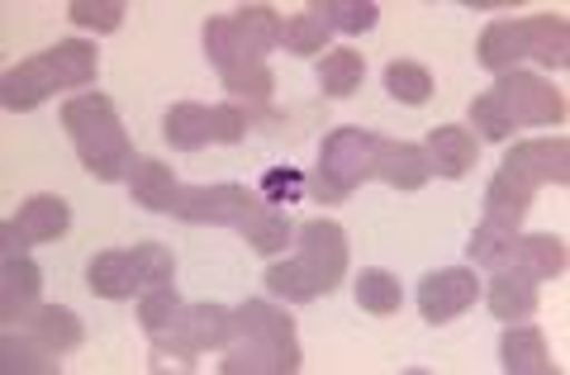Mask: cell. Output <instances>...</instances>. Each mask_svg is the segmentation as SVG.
I'll return each instance as SVG.
<instances>
[{
	"mask_svg": "<svg viewBox=\"0 0 570 375\" xmlns=\"http://www.w3.org/2000/svg\"><path fill=\"white\" fill-rule=\"evenodd\" d=\"M181 309H186V299L176 295V280L171 285H153V290L138 295V324L148 333H163Z\"/></svg>",
	"mask_w": 570,
	"mask_h": 375,
	"instance_id": "cell-32",
	"label": "cell"
},
{
	"mask_svg": "<svg viewBox=\"0 0 570 375\" xmlns=\"http://www.w3.org/2000/svg\"><path fill=\"white\" fill-rule=\"evenodd\" d=\"M471 129H475V138H485V142H504L509 134H513V124L504 119V110L490 100V96H475L471 100Z\"/></svg>",
	"mask_w": 570,
	"mask_h": 375,
	"instance_id": "cell-36",
	"label": "cell"
},
{
	"mask_svg": "<svg viewBox=\"0 0 570 375\" xmlns=\"http://www.w3.org/2000/svg\"><path fill=\"white\" fill-rule=\"evenodd\" d=\"M376 152H381V134L371 129H333L318 148V167L309 176V195L318 205H343L347 195L376 176Z\"/></svg>",
	"mask_w": 570,
	"mask_h": 375,
	"instance_id": "cell-6",
	"label": "cell"
},
{
	"mask_svg": "<svg viewBox=\"0 0 570 375\" xmlns=\"http://www.w3.org/2000/svg\"><path fill=\"white\" fill-rule=\"evenodd\" d=\"M347 234L333 219H309L295 228V257L266 266V290L285 305H309L318 295H333L347 276Z\"/></svg>",
	"mask_w": 570,
	"mask_h": 375,
	"instance_id": "cell-1",
	"label": "cell"
},
{
	"mask_svg": "<svg viewBox=\"0 0 570 375\" xmlns=\"http://www.w3.org/2000/svg\"><path fill=\"white\" fill-rule=\"evenodd\" d=\"M528 58L551 71L570 62V24L561 14H528Z\"/></svg>",
	"mask_w": 570,
	"mask_h": 375,
	"instance_id": "cell-24",
	"label": "cell"
},
{
	"mask_svg": "<svg viewBox=\"0 0 570 375\" xmlns=\"http://www.w3.org/2000/svg\"><path fill=\"white\" fill-rule=\"evenodd\" d=\"M224 91L234 100H247V105H262L266 96H272V67L266 62H253V67H238V71H224Z\"/></svg>",
	"mask_w": 570,
	"mask_h": 375,
	"instance_id": "cell-33",
	"label": "cell"
},
{
	"mask_svg": "<svg viewBox=\"0 0 570 375\" xmlns=\"http://www.w3.org/2000/svg\"><path fill=\"white\" fill-rule=\"evenodd\" d=\"M257 195L266 205H291V200H299V195H309V176H299L295 167H272L262 176Z\"/></svg>",
	"mask_w": 570,
	"mask_h": 375,
	"instance_id": "cell-35",
	"label": "cell"
},
{
	"mask_svg": "<svg viewBox=\"0 0 570 375\" xmlns=\"http://www.w3.org/2000/svg\"><path fill=\"white\" fill-rule=\"evenodd\" d=\"M485 299H490V314L499 318V324H528V318L538 314V280H528L519 272H509V266H499Z\"/></svg>",
	"mask_w": 570,
	"mask_h": 375,
	"instance_id": "cell-18",
	"label": "cell"
},
{
	"mask_svg": "<svg viewBox=\"0 0 570 375\" xmlns=\"http://www.w3.org/2000/svg\"><path fill=\"white\" fill-rule=\"evenodd\" d=\"M485 96L499 105V110H504V119L513 124V129H519V124L551 129V124L566 119V96L557 91V86L542 81V77H528V71H519V67L499 71Z\"/></svg>",
	"mask_w": 570,
	"mask_h": 375,
	"instance_id": "cell-8",
	"label": "cell"
},
{
	"mask_svg": "<svg viewBox=\"0 0 570 375\" xmlns=\"http://www.w3.org/2000/svg\"><path fill=\"white\" fill-rule=\"evenodd\" d=\"M480 62L490 71H509L528 58V20H494L485 33H480Z\"/></svg>",
	"mask_w": 570,
	"mask_h": 375,
	"instance_id": "cell-22",
	"label": "cell"
},
{
	"mask_svg": "<svg viewBox=\"0 0 570 375\" xmlns=\"http://www.w3.org/2000/svg\"><path fill=\"white\" fill-rule=\"evenodd\" d=\"M29 328H33V337L39 343H48L58 356H67V352H77L81 343H86V324L71 309H62V305H39L29 314Z\"/></svg>",
	"mask_w": 570,
	"mask_h": 375,
	"instance_id": "cell-26",
	"label": "cell"
},
{
	"mask_svg": "<svg viewBox=\"0 0 570 375\" xmlns=\"http://www.w3.org/2000/svg\"><path fill=\"white\" fill-rule=\"evenodd\" d=\"M385 91L395 96L400 105H428L433 100V71L423 62H390L385 67Z\"/></svg>",
	"mask_w": 570,
	"mask_h": 375,
	"instance_id": "cell-28",
	"label": "cell"
},
{
	"mask_svg": "<svg viewBox=\"0 0 570 375\" xmlns=\"http://www.w3.org/2000/svg\"><path fill=\"white\" fill-rule=\"evenodd\" d=\"M62 129L71 134L81 152V167L96 176V181H129L134 171V138L124 134L115 100L105 91H86L77 100L62 105Z\"/></svg>",
	"mask_w": 570,
	"mask_h": 375,
	"instance_id": "cell-4",
	"label": "cell"
},
{
	"mask_svg": "<svg viewBox=\"0 0 570 375\" xmlns=\"http://www.w3.org/2000/svg\"><path fill=\"white\" fill-rule=\"evenodd\" d=\"M324 14V24L337 29V33H371L381 20V10L371 6V0H318V6H309Z\"/></svg>",
	"mask_w": 570,
	"mask_h": 375,
	"instance_id": "cell-29",
	"label": "cell"
},
{
	"mask_svg": "<svg viewBox=\"0 0 570 375\" xmlns=\"http://www.w3.org/2000/svg\"><path fill=\"white\" fill-rule=\"evenodd\" d=\"M532 195H538V186L523 181L519 171L499 167L494 181L485 186V214H480V224H490V228H499V234L519 238V228H523L528 209H532Z\"/></svg>",
	"mask_w": 570,
	"mask_h": 375,
	"instance_id": "cell-11",
	"label": "cell"
},
{
	"mask_svg": "<svg viewBox=\"0 0 570 375\" xmlns=\"http://www.w3.org/2000/svg\"><path fill=\"white\" fill-rule=\"evenodd\" d=\"M475 299H480V276L471 266H452V272H433L419 280V314H423V324H433V328L461 318Z\"/></svg>",
	"mask_w": 570,
	"mask_h": 375,
	"instance_id": "cell-10",
	"label": "cell"
},
{
	"mask_svg": "<svg viewBox=\"0 0 570 375\" xmlns=\"http://www.w3.org/2000/svg\"><path fill=\"white\" fill-rule=\"evenodd\" d=\"M509 272H519L528 280H557L566 276V238L557 234H519L509 243V257H504Z\"/></svg>",
	"mask_w": 570,
	"mask_h": 375,
	"instance_id": "cell-17",
	"label": "cell"
},
{
	"mask_svg": "<svg viewBox=\"0 0 570 375\" xmlns=\"http://www.w3.org/2000/svg\"><path fill=\"white\" fill-rule=\"evenodd\" d=\"M67 20L77 24V29H91V33H115L124 24V6L119 0H77V6L67 10Z\"/></svg>",
	"mask_w": 570,
	"mask_h": 375,
	"instance_id": "cell-34",
	"label": "cell"
},
{
	"mask_svg": "<svg viewBox=\"0 0 570 375\" xmlns=\"http://www.w3.org/2000/svg\"><path fill=\"white\" fill-rule=\"evenodd\" d=\"M328 24H324V14L318 10H305V14H291L285 20V52H295V58H318L324 52V43H328Z\"/></svg>",
	"mask_w": 570,
	"mask_h": 375,
	"instance_id": "cell-31",
	"label": "cell"
},
{
	"mask_svg": "<svg viewBox=\"0 0 570 375\" xmlns=\"http://www.w3.org/2000/svg\"><path fill=\"white\" fill-rule=\"evenodd\" d=\"M228 328H234V314L224 305H214V299H200V305H186L163 333H153V343H157V352H171V356H181L186 366H195L200 352L228 347Z\"/></svg>",
	"mask_w": 570,
	"mask_h": 375,
	"instance_id": "cell-9",
	"label": "cell"
},
{
	"mask_svg": "<svg viewBox=\"0 0 570 375\" xmlns=\"http://www.w3.org/2000/svg\"><path fill=\"white\" fill-rule=\"evenodd\" d=\"M129 195H134V205L142 209H153V214H171L176 200H181V181L171 176L167 162H153V157H138L134 171H129Z\"/></svg>",
	"mask_w": 570,
	"mask_h": 375,
	"instance_id": "cell-20",
	"label": "cell"
},
{
	"mask_svg": "<svg viewBox=\"0 0 570 375\" xmlns=\"http://www.w3.org/2000/svg\"><path fill=\"white\" fill-rule=\"evenodd\" d=\"M376 176L395 190H423L428 186V157L419 142H404V138H381V152H376Z\"/></svg>",
	"mask_w": 570,
	"mask_h": 375,
	"instance_id": "cell-19",
	"label": "cell"
},
{
	"mask_svg": "<svg viewBox=\"0 0 570 375\" xmlns=\"http://www.w3.org/2000/svg\"><path fill=\"white\" fill-rule=\"evenodd\" d=\"M356 305H362L366 314H395L404 305V285L390 276V272H362V280H356Z\"/></svg>",
	"mask_w": 570,
	"mask_h": 375,
	"instance_id": "cell-30",
	"label": "cell"
},
{
	"mask_svg": "<svg viewBox=\"0 0 570 375\" xmlns=\"http://www.w3.org/2000/svg\"><path fill=\"white\" fill-rule=\"evenodd\" d=\"M96 67H100V52L91 39H62L58 48H43L33 58L14 62L0 81V100L6 110H39L43 100H52L67 86H86L96 81Z\"/></svg>",
	"mask_w": 570,
	"mask_h": 375,
	"instance_id": "cell-5",
	"label": "cell"
},
{
	"mask_svg": "<svg viewBox=\"0 0 570 375\" xmlns=\"http://www.w3.org/2000/svg\"><path fill=\"white\" fill-rule=\"evenodd\" d=\"M171 214L176 219H186V224H234L262 257L285 253V243H291V234H295V228L285 224L281 205H266L257 190H247L238 181L181 186V200H176Z\"/></svg>",
	"mask_w": 570,
	"mask_h": 375,
	"instance_id": "cell-2",
	"label": "cell"
},
{
	"mask_svg": "<svg viewBox=\"0 0 570 375\" xmlns=\"http://www.w3.org/2000/svg\"><path fill=\"white\" fill-rule=\"evenodd\" d=\"M86 285L100 295V299H134L148 290L142 280V257L138 247H110V253H96L86 261Z\"/></svg>",
	"mask_w": 570,
	"mask_h": 375,
	"instance_id": "cell-12",
	"label": "cell"
},
{
	"mask_svg": "<svg viewBox=\"0 0 570 375\" xmlns=\"http://www.w3.org/2000/svg\"><path fill=\"white\" fill-rule=\"evenodd\" d=\"M219 371L224 375H295L299 371L295 318L276 305H266V299L238 305Z\"/></svg>",
	"mask_w": 570,
	"mask_h": 375,
	"instance_id": "cell-3",
	"label": "cell"
},
{
	"mask_svg": "<svg viewBox=\"0 0 570 375\" xmlns=\"http://www.w3.org/2000/svg\"><path fill=\"white\" fill-rule=\"evenodd\" d=\"M419 148L428 157V171L442 176V181H461V176L480 162V138L466 129V124H438Z\"/></svg>",
	"mask_w": 570,
	"mask_h": 375,
	"instance_id": "cell-13",
	"label": "cell"
},
{
	"mask_svg": "<svg viewBox=\"0 0 570 375\" xmlns=\"http://www.w3.org/2000/svg\"><path fill=\"white\" fill-rule=\"evenodd\" d=\"M0 362H6L10 375H52L58 371V352L39 337H24V333H6L0 337Z\"/></svg>",
	"mask_w": 570,
	"mask_h": 375,
	"instance_id": "cell-27",
	"label": "cell"
},
{
	"mask_svg": "<svg viewBox=\"0 0 570 375\" xmlns=\"http://www.w3.org/2000/svg\"><path fill=\"white\" fill-rule=\"evenodd\" d=\"M39 295H43L39 266L24 253L6 257V266H0V318H6V324H24V318L39 309Z\"/></svg>",
	"mask_w": 570,
	"mask_h": 375,
	"instance_id": "cell-16",
	"label": "cell"
},
{
	"mask_svg": "<svg viewBox=\"0 0 570 375\" xmlns=\"http://www.w3.org/2000/svg\"><path fill=\"white\" fill-rule=\"evenodd\" d=\"M228 20H234L243 48L253 52L257 62H266V52L285 43V20H281V14H276L272 6H243V10L228 14Z\"/></svg>",
	"mask_w": 570,
	"mask_h": 375,
	"instance_id": "cell-23",
	"label": "cell"
},
{
	"mask_svg": "<svg viewBox=\"0 0 570 375\" xmlns=\"http://www.w3.org/2000/svg\"><path fill=\"white\" fill-rule=\"evenodd\" d=\"M499 366L509 375H547L551 371V352H547V333L519 324L499 337Z\"/></svg>",
	"mask_w": 570,
	"mask_h": 375,
	"instance_id": "cell-21",
	"label": "cell"
},
{
	"mask_svg": "<svg viewBox=\"0 0 570 375\" xmlns=\"http://www.w3.org/2000/svg\"><path fill=\"white\" fill-rule=\"evenodd\" d=\"M6 224L29 247H43V243H58V238L71 234V205L62 200V195H29V200L14 209Z\"/></svg>",
	"mask_w": 570,
	"mask_h": 375,
	"instance_id": "cell-15",
	"label": "cell"
},
{
	"mask_svg": "<svg viewBox=\"0 0 570 375\" xmlns=\"http://www.w3.org/2000/svg\"><path fill=\"white\" fill-rule=\"evenodd\" d=\"M253 105H200V100H181L171 105L163 119V138L171 148H205V142H243V134L253 129Z\"/></svg>",
	"mask_w": 570,
	"mask_h": 375,
	"instance_id": "cell-7",
	"label": "cell"
},
{
	"mask_svg": "<svg viewBox=\"0 0 570 375\" xmlns=\"http://www.w3.org/2000/svg\"><path fill=\"white\" fill-rule=\"evenodd\" d=\"M504 167L519 171L523 181H532V186H566L570 181V142L566 138L519 142V148L504 157Z\"/></svg>",
	"mask_w": 570,
	"mask_h": 375,
	"instance_id": "cell-14",
	"label": "cell"
},
{
	"mask_svg": "<svg viewBox=\"0 0 570 375\" xmlns=\"http://www.w3.org/2000/svg\"><path fill=\"white\" fill-rule=\"evenodd\" d=\"M318 91L333 96V100H347L362 91V77H366V58L356 48H328L324 58H318Z\"/></svg>",
	"mask_w": 570,
	"mask_h": 375,
	"instance_id": "cell-25",
	"label": "cell"
}]
</instances>
